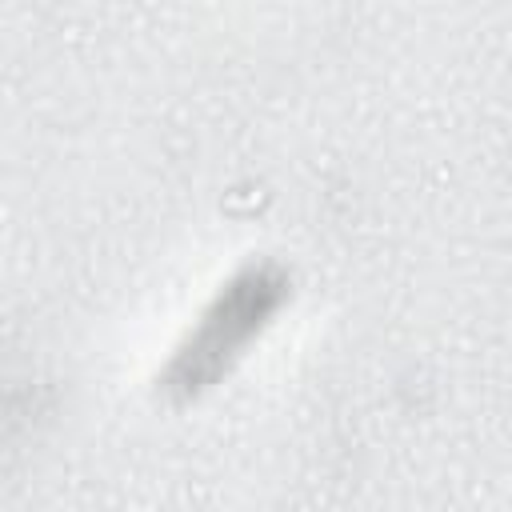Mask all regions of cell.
Masks as SVG:
<instances>
[{"instance_id": "obj_1", "label": "cell", "mask_w": 512, "mask_h": 512, "mask_svg": "<svg viewBox=\"0 0 512 512\" xmlns=\"http://www.w3.org/2000/svg\"><path fill=\"white\" fill-rule=\"evenodd\" d=\"M264 296H268V288H264V280H248V284H240L232 296H228V304H224V324H216V316H212V324L204 328V336H200V348L196 352H188L192 356V368H188V376L200 368V360L204 356H220V352H232L236 348V340L252 328V320L260 316V308H264Z\"/></svg>"}]
</instances>
